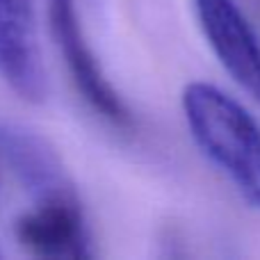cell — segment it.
Returning a JSON list of instances; mask_svg holds the SVG:
<instances>
[{"label":"cell","instance_id":"obj_1","mask_svg":"<svg viewBox=\"0 0 260 260\" xmlns=\"http://www.w3.org/2000/svg\"><path fill=\"white\" fill-rule=\"evenodd\" d=\"M185 121L201 153L238 194L260 210V126L242 103L210 82L194 80L180 96Z\"/></svg>","mask_w":260,"mask_h":260},{"label":"cell","instance_id":"obj_2","mask_svg":"<svg viewBox=\"0 0 260 260\" xmlns=\"http://www.w3.org/2000/svg\"><path fill=\"white\" fill-rule=\"evenodd\" d=\"M48 16L55 44L80 96L101 119L117 128H130L133 114L126 101L108 80L99 57L94 55L89 41L85 39L80 14H78V0H48Z\"/></svg>","mask_w":260,"mask_h":260},{"label":"cell","instance_id":"obj_3","mask_svg":"<svg viewBox=\"0 0 260 260\" xmlns=\"http://www.w3.org/2000/svg\"><path fill=\"white\" fill-rule=\"evenodd\" d=\"M16 238L23 249L39 258L85 260L91 256L85 217L71 189L39 197L32 210L18 217Z\"/></svg>","mask_w":260,"mask_h":260},{"label":"cell","instance_id":"obj_4","mask_svg":"<svg viewBox=\"0 0 260 260\" xmlns=\"http://www.w3.org/2000/svg\"><path fill=\"white\" fill-rule=\"evenodd\" d=\"M0 80L27 103L48 96L35 0H0Z\"/></svg>","mask_w":260,"mask_h":260},{"label":"cell","instance_id":"obj_5","mask_svg":"<svg viewBox=\"0 0 260 260\" xmlns=\"http://www.w3.org/2000/svg\"><path fill=\"white\" fill-rule=\"evenodd\" d=\"M201 30L231 78L260 103V41L235 0H194Z\"/></svg>","mask_w":260,"mask_h":260}]
</instances>
